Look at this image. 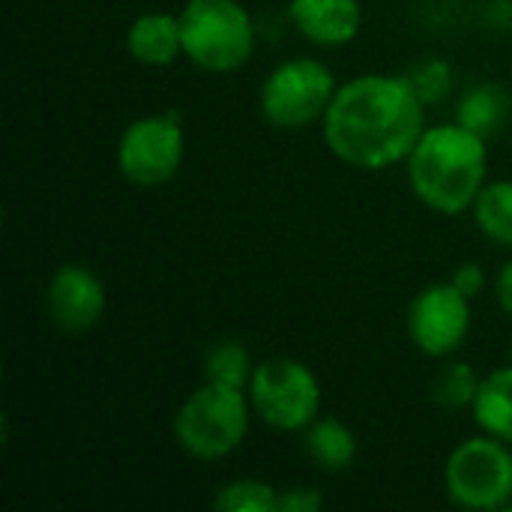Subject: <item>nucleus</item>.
Returning a JSON list of instances; mask_svg holds the SVG:
<instances>
[{"mask_svg": "<svg viewBox=\"0 0 512 512\" xmlns=\"http://www.w3.org/2000/svg\"><path fill=\"white\" fill-rule=\"evenodd\" d=\"M477 228L498 246H512V180H492L477 195L474 207Z\"/></svg>", "mask_w": 512, "mask_h": 512, "instance_id": "dca6fc26", "label": "nucleus"}, {"mask_svg": "<svg viewBox=\"0 0 512 512\" xmlns=\"http://www.w3.org/2000/svg\"><path fill=\"white\" fill-rule=\"evenodd\" d=\"M450 282H453L462 294H468V297L474 300V297L483 291V285H486V270H483L480 264H474V261H465V264H459V267L453 270Z\"/></svg>", "mask_w": 512, "mask_h": 512, "instance_id": "4be33fe9", "label": "nucleus"}, {"mask_svg": "<svg viewBox=\"0 0 512 512\" xmlns=\"http://www.w3.org/2000/svg\"><path fill=\"white\" fill-rule=\"evenodd\" d=\"M303 450L306 456L327 474H342L357 462L360 444L351 426H345L336 417H318L303 432Z\"/></svg>", "mask_w": 512, "mask_h": 512, "instance_id": "ddd939ff", "label": "nucleus"}, {"mask_svg": "<svg viewBox=\"0 0 512 512\" xmlns=\"http://www.w3.org/2000/svg\"><path fill=\"white\" fill-rule=\"evenodd\" d=\"M510 354H512V345H510Z\"/></svg>", "mask_w": 512, "mask_h": 512, "instance_id": "b1692460", "label": "nucleus"}, {"mask_svg": "<svg viewBox=\"0 0 512 512\" xmlns=\"http://www.w3.org/2000/svg\"><path fill=\"white\" fill-rule=\"evenodd\" d=\"M126 51L141 66H171L183 54L180 15L171 12H144L126 30Z\"/></svg>", "mask_w": 512, "mask_h": 512, "instance_id": "f8f14e48", "label": "nucleus"}, {"mask_svg": "<svg viewBox=\"0 0 512 512\" xmlns=\"http://www.w3.org/2000/svg\"><path fill=\"white\" fill-rule=\"evenodd\" d=\"M444 492L462 510H507L512 504L510 444L486 432L465 438L444 462Z\"/></svg>", "mask_w": 512, "mask_h": 512, "instance_id": "39448f33", "label": "nucleus"}, {"mask_svg": "<svg viewBox=\"0 0 512 512\" xmlns=\"http://www.w3.org/2000/svg\"><path fill=\"white\" fill-rule=\"evenodd\" d=\"M495 297H498V306L512 318V261H507L495 276Z\"/></svg>", "mask_w": 512, "mask_h": 512, "instance_id": "5701e85b", "label": "nucleus"}, {"mask_svg": "<svg viewBox=\"0 0 512 512\" xmlns=\"http://www.w3.org/2000/svg\"><path fill=\"white\" fill-rule=\"evenodd\" d=\"M471 414L480 432L507 441L512 447V366L483 375Z\"/></svg>", "mask_w": 512, "mask_h": 512, "instance_id": "4468645a", "label": "nucleus"}, {"mask_svg": "<svg viewBox=\"0 0 512 512\" xmlns=\"http://www.w3.org/2000/svg\"><path fill=\"white\" fill-rule=\"evenodd\" d=\"M246 393L255 417H261L276 432H303L312 420L321 417L318 375L294 357H273L258 363Z\"/></svg>", "mask_w": 512, "mask_h": 512, "instance_id": "0eeeda50", "label": "nucleus"}, {"mask_svg": "<svg viewBox=\"0 0 512 512\" xmlns=\"http://www.w3.org/2000/svg\"><path fill=\"white\" fill-rule=\"evenodd\" d=\"M252 402L246 390L204 381L183 399L174 414L177 447L198 462H216L243 447L252 423Z\"/></svg>", "mask_w": 512, "mask_h": 512, "instance_id": "7ed1b4c3", "label": "nucleus"}, {"mask_svg": "<svg viewBox=\"0 0 512 512\" xmlns=\"http://www.w3.org/2000/svg\"><path fill=\"white\" fill-rule=\"evenodd\" d=\"M471 330V297L453 282L426 285L408 306V336L432 360L453 357Z\"/></svg>", "mask_w": 512, "mask_h": 512, "instance_id": "1a4fd4ad", "label": "nucleus"}, {"mask_svg": "<svg viewBox=\"0 0 512 512\" xmlns=\"http://www.w3.org/2000/svg\"><path fill=\"white\" fill-rule=\"evenodd\" d=\"M324 510V495L309 486H291L279 492L276 512H321Z\"/></svg>", "mask_w": 512, "mask_h": 512, "instance_id": "412c9836", "label": "nucleus"}, {"mask_svg": "<svg viewBox=\"0 0 512 512\" xmlns=\"http://www.w3.org/2000/svg\"><path fill=\"white\" fill-rule=\"evenodd\" d=\"M186 156V132L180 117L147 114L132 120L117 141V168L126 183L141 189L165 186L177 177Z\"/></svg>", "mask_w": 512, "mask_h": 512, "instance_id": "6e6552de", "label": "nucleus"}, {"mask_svg": "<svg viewBox=\"0 0 512 512\" xmlns=\"http://www.w3.org/2000/svg\"><path fill=\"white\" fill-rule=\"evenodd\" d=\"M255 366L258 363H252V354H249V348L243 342L225 339V342H219V345H213L207 351V357H204V381L249 390Z\"/></svg>", "mask_w": 512, "mask_h": 512, "instance_id": "a211bd4d", "label": "nucleus"}, {"mask_svg": "<svg viewBox=\"0 0 512 512\" xmlns=\"http://www.w3.org/2000/svg\"><path fill=\"white\" fill-rule=\"evenodd\" d=\"M426 108L408 75H357L339 84L321 120L324 144L351 168H393L408 159L426 132Z\"/></svg>", "mask_w": 512, "mask_h": 512, "instance_id": "f257e3e1", "label": "nucleus"}, {"mask_svg": "<svg viewBox=\"0 0 512 512\" xmlns=\"http://www.w3.org/2000/svg\"><path fill=\"white\" fill-rule=\"evenodd\" d=\"M417 96L426 102V105H435L441 99H447V93L453 90V69L447 60H438V57H429L426 63H417L411 72H408Z\"/></svg>", "mask_w": 512, "mask_h": 512, "instance_id": "aec40b11", "label": "nucleus"}, {"mask_svg": "<svg viewBox=\"0 0 512 512\" xmlns=\"http://www.w3.org/2000/svg\"><path fill=\"white\" fill-rule=\"evenodd\" d=\"M489 141L462 123L426 126L405 159L414 195L441 216L468 213L489 183Z\"/></svg>", "mask_w": 512, "mask_h": 512, "instance_id": "f03ea898", "label": "nucleus"}, {"mask_svg": "<svg viewBox=\"0 0 512 512\" xmlns=\"http://www.w3.org/2000/svg\"><path fill=\"white\" fill-rule=\"evenodd\" d=\"M336 90L339 84L327 63L315 57H288L264 78L258 108L276 129H306L324 120Z\"/></svg>", "mask_w": 512, "mask_h": 512, "instance_id": "423d86ee", "label": "nucleus"}, {"mask_svg": "<svg viewBox=\"0 0 512 512\" xmlns=\"http://www.w3.org/2000/svg\"><path fill=\"white\" fill-rule=\"evenodd\" d=\"M276 504H279V489L255 477L228 480L213 498V507L219 512H276Z\"/></svg>", "mask_w": 512, "mask_h": 512, "instance_id": "6ab92c4d", "label": "nucleus"}, {"mask_svg": "<svg viewBox=\"0 0 512 512\" xmlns=\"http://www.w3.org/2000/svg\"><path fill=\"white\" fill-rule=\"evenodd\" d=\"M507 117H510V93L495 81L474 84L471 90L462 93L456 105V123L483 135L486 141L507 123Z\"/></svg>", "mask_w": 512, "mask_h": 512, "instance_id": "2eb2a0df", "label": "nucleus"}, {"mask_svg": "<svg viewBox=\"0 0 512 512\" xmlns=\"http://www.w3.org/2000/svg\"><path fill=\"white\" fill-rule=\"evenodd\" d=\"M180 15L183 57L204 72H237L255 54V21L240 0H186Z\"/></svg>", "mask_w": 512, "mask_h": 512, "instance_id": "20e7f679", "label": "nucleus"}, {"mask_svg": "<svg viewBox=\"0 0 512 512\" xmlns=\"http://www.w3.org/2000/svg\"><path fill=\"white\" fill-rule=\"evenodd\" d=\"M288 21L318 48H342L363 27L360 0H288Z\"/></svg>", "mask_w": 512, "mask_h": 512, "instance_id": "9b49d317", "label": "nucleus"}, {"mask_svg": "<svg viewBox=\"0 0 512 512\" xmlns=\"http://www.w3.org/2000/svg\"><path fill=\"white\" fill-rule=\"evenodd\" d=\"M105 285L84 264H63L45 285V315L66 336L90 333L105 315Z\"/></svg>", "mask_w": 512, "mask_h": 512, "instance_id": "9d476101", "label": "nucleus"}, {"mask_svg": "<svg viewBox=\"0 0 512 512\" xmlns=\"http://www.w3.org/2000/svg\"><path fill=\"white\" fill-rule=\"evenodd\" d=\"M480 384H483V378L477 375V369L471 363L447 357L444 366L435 372L429 393H432L435 405H441L447 411H462V408H474Z\"/></svg>", "mask_w": 512, "mask_h": 512, "instance_id": "f3484780", "label": "nucleus"}]
</instances>
